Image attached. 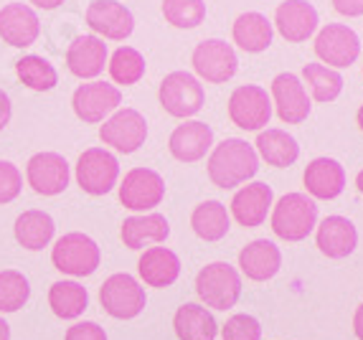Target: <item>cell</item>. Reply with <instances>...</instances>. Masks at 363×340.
Returning a JSON list of instances; mask_svg holds the SVG:
<instances>
[{"label":"cell","instance_id":"1","mask_svg":"<svg viewBox=\"0 0 363 340\" xmlns=\"http://www.w3.org/2000/svg\"><path fill=\"white\" fill-rule=\"evenodd\" d=\"M259 170V155L247 140L229 137L218 142L208 158V178L218 188H236L257 176Z\"/></svg>","mask_w":363,"mask_h":340},{"label":"cell","instance_id":"2","mask_svg":"<svg viewBox=\"0 0 363 340\" xmlns=\"http://www.w3.org/2000/svg\"><path fill=\"white\" fill-rule=\"evenodd\" d=\"M318 226V206L305 193H287L272 208V231L285 242H303Z\"/></svg>","mask_w":363,"mask_h":340},{"label":"cell","instance_id":"3","mask_svg":"<svg viewBox=\"0 0 363 340\" xmlns=\"http://www.w3.org/2000/svg\"><path fill=\"white\" fill-rule=\"evenodd\" d=\"M196 292L211 310H229L242 298V277L229 261H211L196 277Z\"/></svg>","mask_w":363,"mask_h":340},{"label":"cell","instance_id":"4","mask_svg":"<svg viewBox=\"0 0 363 340\" xmlns=\"http://www.w3.org/2000/svg\"><path fill=\"white\" fill-rule=\"evenodd\" d=\"M51 261L59 272L69 274V277H89L97 272L102 251L91 237L82 231H72V234L56 239L54 249H51Z\"/></svg>","mask_w":363,"mask_h":340},{"label":"cell","instance_id":"5","mask_svg":"<svg viewBox=\"0 0 363 340\" xmlns=\"http://www.w3.org/2000/svg\"><path fill=\"white\" fill-rule=\"evenodd\" d=\"M99 302H102L104 312L109 317L117 320H133L140 312L145 310L147 295L145 287H140V282L133 274H112L104 280V285L99 287Z\"/></svg>","mask_w":363,"mask_h":340},{"label":"cell","instance_id":"6","mask_svg":"<svg viewBox=\"0 0 363 340\" xmlns=\"http://www.w3.org/2000/svg\"><path fill=\"white\" fill-rule=\"evenodd\" d=\"M157 97H160V104H163V110L168 112V115L181 117V120L199 115L203 102H206V94H203L201 81L188 72L168 74V76L160 81Z\"/></svg>","mask_w":363,"mask_h":340},{"label":"cell","instance_id":"7","mask_svg":"<svg viewBox=\"0 0 363 340\" xmlns=\"http://www.w3.org/2000/svg\"><path fill=\"white\" fill-rule=\"evenodd\" d=\"M120 163L104 147H89L77 160V183L89 196H104L117 186Z\"/></svg>","mask_w":363,"mask_h":340},{"label":"cell","instance_id":"8","mask_svg":"<svg viewBox=\"0 0 363 340\" xmlns=\"http://www.w3.org/2000/svg\"><path fill=\"white\" fill-rule=\"evenodd\" d=\"M191 64H194V72L208 84H226L239 69L234 46L221 41V38L201 41L194 49Z\"/></svg>","mask_w":363,"mask_h":340},{"label":"cell","instance_id":"9","mask_svg":"<svg viewBox=\"0 0 363 340\" xmlns=\"http://www.w3.org/2000/svg\"><path fill=\"white\" fill-rule=\"evenodd\" d=\"M315 54L330 69H345L356 64L361 54V38L343 23H328L315 36Z\"/></svg>","mask_w":363,"mask_h":340},{"label":"cell","instance_id":"10","mask_svg":"<svg viewBox=\"0 0 363 340\" xmlns=\"http://www.w3.org/2000/svg\"><path fill=\"white\" fill-rule=\"evenodd\" d=\"M165 198V181L150 168H133L120 183V200L130 211L150 213Z\"/></svg>","mask_w":363,"mask_h":340},{"label":"cell","instance_id":"11","mask_svg":"<svg viewBox=\"0 0 363 340\" xmlns=\"http://www.w3.org/2000/svg\"><path fill=\"white\" fill-rule=\"evenodd\" d=\"M99 140L104 145L115 147L117 152H130L140 150L147 140V122L138 110H117L104 120L99 128Z\"/></svg>","mask_w":363,"mask_h":340},{"label":"cell","instance_id":"12","mask_svg":"<svg viewBox=\"0 0 363 340\" xmlns=\"http://www.w3.org/2000/svg\"><path fill=\"white\" fill-rule=\"evenodd\" d=\"M229 117L236 128L262 130L272 117V97L257 84L236 86L229 97Z\"/></svg>","mask_w":363,"mask_h":340},{"label":"cell","instance_id":"13","mask_svg":"<svg viewBox=\"0 0 363 340\" xmlns=\"http://www.w3.org/2000/svg\"><path fill=\"white\" fill-rule=\"evenodd\" d=\"M120 104L122 91L115 84H107V81H89V84L77 86L72 97L74 115L82 122H89V125L104 122V117L117 112Z\"/></svg>","mask_w":363,"mask_h":340},{"label":"cell","instance_id":"14","mask_svg":"<svg viewBox=\"0 0 363 340\" xmlns=\"http://www.w3.org/2000/svg\"><path fill=\"white\" fill-rule=\"evenodd\" d=\"M69 163L59 152H36L26 165V181L38 196H59L69 188Z\"/></svg>","mask_w":363,"mask_h":340},{"label":"cell","instance_id":"15","mask_svg":"<svg viewBox=\"0 0 363 340\" xmlns=\"http://www.w3.org/2000/svg\"><path fill=\"white\" fill-rule=\"evenodd\" d=\"M86 26L109 41H125L135 30V16L117 0H94L86 8Z\"/></svg>","mask_w":363,"mask_h":340},{"label":"cell","instance_id":"16","mask_svg":"<svg viewBox=\"0 0 363 340\" xmlns=\"http://www.w3.org/2000/svg\"><path fill=\"white\" fill-rule=\"evenodd\" d=\"M41 33L36 11L26 3H8L0 8V38L13 49H28Z\"/></svg>","mask_w":363,"mask_h":340},{"label":"cell","instance_id":"17","mask_svg":"<svg viewBox=\"0 0 363 340\" xmlns=\"http://www.w3.org/2000/svg\"><path fill=\"white\" fill-rule=\"evenodd\" d=\"M272 102L277 117L287 125H300L310 115V97L308 89L295 74L285 72L272 79Z\"/></svg>","mask_w":363,"mask_h":340},{"label":"cell","instance_id":"18","mask_svg":"<svg viewBox=\"0 0 363 340\" xmlns=\"http://www.w3.org/2000/svg\"><path fill=\"white\" fill-rule=\"evenodd\" d=\"M318 11L308 0H285L274 11V26L279 36L290 43H303L318 30Z\"/></svg>","mask_w":363,"mask_h":340},{"label":"cell","instance_id":"19","mask_svg":"<svg viewBox=\"0 0 363 340\" xmlns=\"http://www.w3.org/2000/svg\"><path fill=\"white\" fill-rule=\"evenodd\" d=\"M107 61H109L107 43L99 36H94V33L77 36L69 43L67 67L79 79H97L99 74L104 72V67H107Z\"/></svg>","mask_w":363,"mask_h":340},{"label":"cell","instance_id":"20","mask_svg":"<svg viewBox=\"0 0 363 340\" xmlns=\"http://www.w3.org/2000/svg\"><path fill=\"white\" fill-rule=\"evenodd\" d=\"M272 200L274 193L267 183H249V186L236 191V196L231 198V216L244 229H255V226H262L267 221Z\"/></svg>","mask_w":363,"mask_h":340},{"label":"cell","instance_id":"21","mask_svg":"<svg viewBox=\"0 0 363 340\" xmlns=\"http://www.w3.org/2000/svg\"><path fill=\"white\" fill-rule=\"evenodd\" d=\"M315 229H318L315 231L318 249L328 259H345V256H351L356 251L358 231L351 219H345V216H328Z\"/></svg>","mask_w":363,"mask_h":340},{"label":"cell","instance_id":"22","mask_svg":"<svg viewBox=\"0 0 363 340\" xmlns=\"http://www.w3.org/2000/svg\"><path fill=\"white\" fill-rule=\"evenodd\" d=\"M213 145V130L206 122L201 120H188L173 130L168 140L170 155L181 163H196V160L206 158V152Z\"/></svg>","mask_w":363,"mask_h":340},{"label":"cell","instance_id":"23","mask_svg":"<svg viewBox=\"0 0 363 340\" xmlns=\"http://www.w3.org/2000/svg\"><path fill=\"white\" fill-rule=\"evenodd\" d=\"M282 267V251L267 239H255L239 251V269L252 282H267Z\"/></svg>","mask_w":363,"mask_h":340},{"label":"cell","instance_id":"24","mask_svg":"<svg viewBox=\"0 0 363 340\" xmlns=\"http://www.w3.org/2000/svg\"><path fill=\"white\" fill-rule=\"evenodd\" d=\"M305 188L310 198L333 200L343 193L345 188V168L333 158H315L305 168Z\"/></svg>","mask_w":363,"mask_h":340},{"label":"cell","instance_id":"25","mask_svg":"<svg viewBox=\"0 0 363 340\" xmlns=\"http://www.w3.org/2000/svg\"><path fill=\"white\" fill-rule=\"evenodd\" d=\"M138 272L147 287L163 290L181 277V259L168 246H150V249H145V254L140 256Z\"/></svg>","mask_w":363,"mask_h":340},{"label":"cell","instance_id":"26","mask_svg":"<svg viewBox=\"0 0 363 340\" xmlns=\"http://www.w3.org/2000/svg\"><path fill=\"white\" fill-rule=\"evenodd\" d=\"M170 237V224L163 213L150 211L122 221V242L128 249H145L147 244H160Z\"/></svg>","mask_w":363,"mask_h":340},{"label":"cell","instance_id":"27","mask_svg":"<svg viewBox=\"0 0 363 340\" xmlns=\"http://www.w3.org/2000/svg\"><path fill=\"white\" fill-rule=\"evenodd\" d=\"M231 36H234V43L239 49L249 51V54H262V51H267L272 46L274 28L267 16H262V13H257V11H249V13H242V16L234 21Z\"/></svg>","mask_w":363,"mask_h":340},{"label":"cell","instance_id":"28","mask_svg":"<svg viewBox=\"0 0 363 340\" xmlns=\"http://www.w3.org/2000/svg\"><path fill=\"white\" fill-rule=\"evenodd\" d=\"M54 231H56L54 219L46 211H38V208L23 211L16 219V226H13L16 242L28 251H38L43 246H49L54 242Z\"/></svg>","mask_w":363,"mask_h":340},{"label":"cell","instance_id":"29","mask_svg":"<svg viewBox=\"0 0 363 340\" xmlns=\"http://www.w3.org/2000/svg\"><path fill=\"white\" fill-rule=\"evenodd\" d=\"M173 328H176L178 340H216L218 333V325L208 307L196 302H186L178 307Z\"/></svg>","mask_w":363,"mask_h":340},{"label":"cell","instance_id":"30","mask_svg":"<svg viewBox=\"0 0 363 340\" xmlns=\"http://www.w3.org/2000/svg\"><path fill=\"white\" fill-rule=\"evenodd\" d=\"M257 152L267 165H274V168H290L297 158H300V145L292 135H287L285 130H264L257 137Z\"/></svg>","mask_w":363,"mask_h":340},{"label":"cell","instance_id":"31","mask_svg":"<svg viewBox=\"0 0 363 340\" xmlns=\"http://www.w3.org/2000/svg\"><path fill=\"white\" fill-rule=\"evenodd\" d=\"M191 226H194L196 237L203 242H218L229 234V211L221 200H203L191 213Z\"/></svg>","mask_w":363,"mask_h":340},{"label":"cell","instance_id":"32","mask_svg":"<svg viewBox=\"0 0 363 340\" xmlns=\"http://www.w3.org/2000/svg\"><path fill=\"white\" fill-rule=\"evenodd\" d=\"M89 305V292L74 280H59L49 290V307L61 320H77Z\"/></svg>","mask_w":363,"mask_h":340},{"label":"cell","instance_id":"33","mask_svg":"<svg viewBox=\"0 0 363 340\" xmlns=\"http://www.w3.org/2000/svg\"><path fill=\"white\" fill-rule=\"evenodd\" d=\"M16 76L23 81V86L33 91H51L59 84V74H56L54 64L36 54L21 56L16 61Z\"/></svg>","mask_w":363,"mask_h":340},{"label":"cell","instance_id":"34","mask_svg":"<svg viewBox=\"0 0 363 340\" xmlns=\"http://www.w3.org/2000/svg\"><path fill=\"white\" fill-rule=\"evenodd\" d=\"M109 76L115 84L133 86L145 76V56L133 46H120L107 61Z\"/></svg>","mask_w":363,"mask_h":340},{"label":"cell","instance_id":"35","mask_svg":"<svg viewBox=\"0 0 363 340\" xmlns=\"http://www.w3.org/2000/svg\"><path fill=\"white\" fill-rule=\"evenodd\" d=\"M303 79L313 91L315 102H333L343 91V76L325 64H305Z\"/></svg>","mask_w":363,"mask_h":340},{"label":"cell","instance_id":"36","mask_svg":"<svg viewBox=\"0 0 363 340\" xmlns=\"http://www.w3.org/2000/svg\"><path fill=\"white\" fill-rule=\"evenodd\" d=\"M30 298V285L18 269L0 272V312H18Z\"/></svg>","mask_w":363,"mask_h":340},{"label":"cell","instance_id":"37","mask_svg":"<svg viewBox=\"0 0 363 340\" xmlns=\"http://www.w3.org/2000/svg\"><path fill=\"white\" fill-rule=\"evenodd\" d=\"M163 16L176 28H196L206 18L203 0H163Z\"/></svg>","mask_w":363,"mask_h":340},{"label":"cell","instance_id":"38","mask_svg":"<svg viewBox=\"0 0 363 340\" xmlns=\"http://www.w3.org/2000/svg\"><path fill=\"white\" fill-rule=\"evenodd\" d=\"M224 340H262V325L252 315H231L226 325L221 328Z\"/></svg>","mask_w":363,"mask_h":340},{"label":"cell","instance_id":"39","mask_svg":"<svg viewBox=\"0 0 363 340\" xmlns=\"http://www.w3.org/2000/svg\"><path fill=\"white\" fill-rule=\"evenodd\" d=\"M23 191V176L11 160H0V203H11Z\"/></svg>","mask_w":363,"mask_h":340},{"label":"cell","instance_id":"40","mask_svg":"<svg viewBox=\"0 0 363 340\" xmlns=\"http://www.w3.org/2000/svg\"><path fill=\"white\" fill-rule=\"evenodd\" d=\"M64 340H107V333L97 322H74Z\"/></svg>","mask_w":363,"mask_h":340},{"label":"cell","instance_id":"41","mask_svg":"<svg viewBox=\"0 0 363 340\" xmlns=\"http://www.w3.org/2000/svg\"><path fill=\"white\" fill-rule=\"evenodd\" d=\"M333 8L340 16H348V18L363 16V0H333Z\"/></svg>","mask_w":363,"mask_h":340},{"label":"cell","instance_id":"42","mask_svg":"<svg viewBox=\"0 0 363 340\" xmlns=\"http://www.w3.org/2000/svg\"><path fill=\"white\" fill-rule=\"evenodd\" d=\"M11 115H13L11 97H8L3 89H0V130H6V125L11 122Z\"/></svg>","mask_w":363,"mask_h":340},{"label":"cell","instance_id":"43","mask_svg":"<svg viewBox=\"0 0 363 340\" xmlns=\"http://www.w3.org/2000/svg\"><path fill=\"white\" fill-rule=\"evenodd\" d=\"M353 333H356L358 340H363V302L358 305L356 315H353Z\"/></svg>","mask_w":363,"mask_h":340},{"label":"cell","instance_id":"44","mask_svg":"<svg viewBox=\"0 0 363 340\" xmlns=\"http://www.w3.org/2000/svg\"><path fill=\"white\" fill-rule=\"evenodd\" d=\"M36 8H41V11H54V8H59L61 3H67V0H30Z\"/></svg>","mask_w":363,"mask_h":340},{"label":"cell","instance_id":"45","mask_svg":"<svg viewBox=\"0 0 363 340\" xmlns=\"http://www.w3.org/2000/svg\"><path fill=\"white\" fill-rule=\"evenodd\" d=\"M0 340H11V325L0 317Z\"/></svg>","mask_w":363,"mask_h":340},{"label":"cell","instance_id":"46","mask_svg":"<svg viewBox=\"0 0 363 340\" xmlns=\"http://www.w3.org/2000/svg\"><path fill=\"white\" fill-rule=\"evenodd\" d=\"M356 186H358V191L363 193V170H358V176H356Z\"/></svg>","mask_w":363,"mask_h":340},{"label":"cell","instance_id":"47","mask_svg":"<svg viewBox=\"0 0 363 340\" xmlns=\"http://www.w3.org/2000/svg\"><path fill=\"white\" fill-rule=\"evenodd\" d=\"M356 120H358V128H361V130H363V104H361V110H358Z\"/></svg>","mask_w":363,"mask_h":340}]
</instances>
